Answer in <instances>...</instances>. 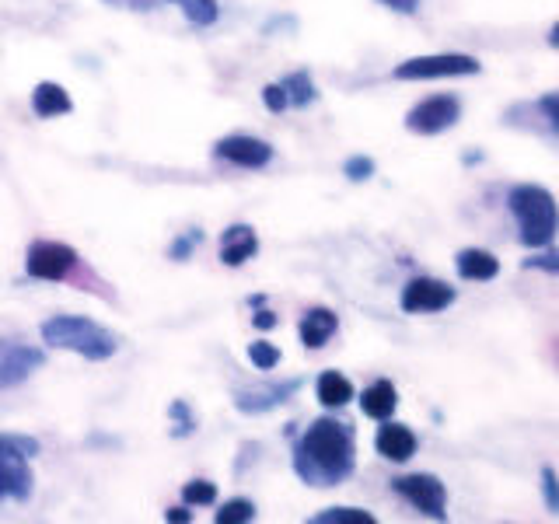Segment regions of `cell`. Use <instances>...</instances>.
<instances>
[{
    "label": "cell",
    "mask_w": 559,
    "mask_h": 524,
    "mask_svg": "<svg viewBox=\"0 0 559 524\" xmlns=\"http://www.w3.org/2000/svg\"><path fill=\"white\" fill-rule=\"evenodd\" d=\"M357 437L346 420L322 416L294 444V472L308 486H339L353 476Z\"/></svg>",
    "instance_id": "1"
},
{
    "label": "cell",
    "mask_w": 559,
    "mask_h": 524,
    "mask_svg": "<svg viewBox=\"0 0 559 524\" xmlns=\"http://www.w3.org/2000/svg\"><path fill=\"white\" fill-rule=\"evenodd\" d=\"M42 339L56 350L81 353L88 360H109L116 353V336L109 329H102L98 322L81 315H56L49 322H42Z\"/></svg>",
    "instance_id": "2"
},
{
    "label": "cell",
    "mask_w": 559,
    "mask_h": 524,
    "mask_svg": "<svg viewBox=\"0 0 559 524\" xmlns=\"http://www.w3.org/2000/svg\"><path fill=\"white\" fill-rule=\"evenodd\" d=\"M507 207L518 217L521 242L528 249H549L556 238V200L542 186H514Z\"/></svg>",
    "instance_id": "3"
},
{
    "label": "cell",
    "mask_w": 559,
    "mask_h": 524,
    "mask_svg": "<svg viewBox=\"0 0 559 524\" xmlns=\"http://www.w3.org/2000/svg\"><path fill=\"white\" fill-rule=\"evenodd\" d=\"M39 451L32 437L0 434V504H21L32 493V469L28 458Z\"/></svg>",
    "instance_id": "4"
},
{
    "label": "cell",
    "mask_w": 559,
    "mask_h": 524,
    "mask_svg": "<svg viewBox=\"0 0 559 524\" xmlns=\"http://www.w3.org/2000/svg\"><path fill=\"white\" fill-rule=\"evenodd\" d=\"M392 490L399 493L409 507H416L420 514H427V518H434V521L448 518V511H444V507H448V490H444L441 479L430 476V472H416V476L392 479Z\"/></svg>",
    "instance_id": "5"
},
{
    "label": "cell",
    "mask_w": 559,
    "mask_h": 524,
    "mask_svg": "<svg viewBox=\"0 0 559 524\" xmlns=\"http://www.w3.org/2000/svg\"><path fill=\"white\" fill-rule=\"evenodd\" d=\"M479 74V60L465 53H441V56H416L395 67V81H430V77H469Z\"/></svg>",
    "instance_id": "6"
},
{
    "label": "cell",
    "mask_w": 559,
    "mask_h": 524,
    "mask_svg": "<svg viewBox=\"0 0 559 524\" xmlns=\"http://www.w3.org/2000/svg\"><path fill=\"white\" fill-rule=\"evenodd\" d=\"M458 116H462V102H458L455 95H434V98H427V102L409 109L406 130L420 133V137H434V133L455 126Z\"/></svg>",
    "instance_id": "7"
},
{
    "label": "cell",
    "mask_w": 559,
    "mask_h": 524,
    "mask_svg": "<svg viewBox=\"0 0 559 524\" xmlns=\"http://www.w3.org/2000/svg\"><path fill=\"white\" fill-rule=\"evenodd\" d=\"M77 266V252L63 242H35L25 256V269L35 280H67Z\"/></svg>",
    "instance_id": "8"
},
{
    "label": "cell",
    "mask_w": 559,
    "mask_h": 524,
    "mask_svg": "<svg viewBox=\"0 0 559 524\" xmlns=\"http://www.w3.org/2000/svg\"><path fill=\"white\" fill-rule=\"evenodd\" d=\"M455 301V287L434 280V276H416L402 287V311L409 315H427V311H444Z\"/></svg>",
    "instance_id": "9"
},
{
    "label": "cell",
    "mask_w": 559,
    "mask_h": 524,
    "mask_svg": "<svg viewBox=\"0 0 559 524\" xmlns=\"http://www.w3.org/2000/svg\"><path fill=\"white\" fill-rule=\"evenodd\" d=\"M214 154L238 168H263L273 161V147L259 137H224L217 140Z\"/></svg>",
    "instance_id": "10"
},
{
    "label": "cell",
    "mask_w": 559,
    "mask_h": 524,
    "mask_svg": "<svg viewBox=\"0 0 559 524\" xmlns=\"http://www.w3.org/2000/svg\"><path fill=\"white\" fill-rule=\"evenodd\" d=\"M374 448H378L381 458L388 462H409L416 455V434L406 427V423H385L374 437Z\"/></svg>",
    "instance_id": "11"
},
{
    "label": "cell",
    "mask_w": 559,
    "mask_h": 524,
    "mask_svg": "<svg viewBox=\"0 0 559 524\" xmlns=\"http://www.w3.org/2000/svg\"><path fill=\"white\" fill-rule=\"evenodd\" d=\"M259 252V235L249 224H235L221 235V262L224 266H245Z\"/></svg>",
    "instance_id": "12"
},
{
    "label": "cell",
    "mask_w": 559,
    "mask_h": 524,
    "mask_svg": "<svg viewBox=\"0 0 559 524\" xmlns=\"http://www.w3.org/2000/svg\"><path fill=\"white\" fill-rule=\"evenodd\" d=\"M42 364L39 350H28V346H4L0 350V388L18 385L21 378L32 374V367Z\"/></svg>",
    "instance_id": "13"
},
{
    "label": "cell",
    "mask_w": 559,
    "mask_h": 524,
    "mask_svg": "<svg viewBox=\"0 0 559 524\" xmlns=\"http://www.w3.org/2000/svg\"><path fill=\"white\" fill-rule=\"evenodd\" d=\"M301 388V381H283V385H270V388H256V392H238L235 395V406L242 413H266V409L280 406L287 402L290 395Z\"/></svg>",
    "instance_id": "14"
},
{
    "label": "cell",
    "mask_w": 559,
    "mask_h": 524,
    "mask_svg": "<svg viewBox=\"0 0 559 524\" xmlns=\"http://www.w3.org/2000/svg\"><path fill=\"white\" fill-rule=\"evenodd\" d=\"M336 325H339L336 311H329V308L304 311V318H301V343L308 346V350H318V346L329 343V336L336 332Z\"/></svg>",
    "instance_id": "15"
},
{
    "label": "cell",
    "mask_w": 559,
    "mask_h": 524,
    "mask_svg": "<svg viewBox=\"0 0 559 524\" xmlns=\"http://www.w3.org/2000/svg\"><path fill=\"white\" fill-rule=\"evenodd\" d=\"M70 109H74V102H70L67 88H60V84L42 81L39 88L32 91V112H35V116H39V119L67 116Z\"/></svg>",
    "instance_id": "16"
},
{
    "label": "cell",
    "mask_w": 559,
    "mask_h": 524,
    "mask_svg": "<svg viewBox=\"0 0 559 524\" xmlns=\"http://www.w3.org/2000/svg\"><path fill=\"white\" fill-rule=\"evenodd\" d=\"M395 406H399V395H395L392 381H374V385L364 388V395H360V409H364V416H371V420H388V416L395 413Z\"/></svg>",
    "instance_id": "17"
},
{
    "label": "cell",
    "mask_w": 559,
    "mask_h": 524,
    "mask_svg": "<svg viewBox=\"0 0 559 524\" xmlns=\"http://www.w3.org/2000/svg\"><path fill=\"white\" fill-rule=\"evenodd\" d=\"M455 266H458V276H462V280H493V276L500 273V262L483 249L458 252Z\"/></svg>",
    "instance_id": "18"
},
{
    "label": "cell",
    "mask_w": 559,
    "mask_h": 524,
    "mask_svg": "<svg viewBox=\"0 0 559 524\" xmlns=\"http://www.w3.org/2000/svg\"><path fill=\"white\" fill-rule=\"evenodd\" d=\"M318 399H322V406H329V409L346 406V402L353 399V385H350V378H343V374H339V371H325V374H318Z\"/></svg>",
    "instance_id": "19"
},
{
    "label": "cell",
    "mask_w": 559,
    "mask_h": 524,
    "mask_svg": "<svg viewBox=\"0 0 559 524\" xmlns=\"http://www.w3.org/2000/svg\"><path fill=\"white\" fill-rule=\"evenodd\" d=\"M280 84H283V95H287V105H294V109H304V105H311L318 98L308 70H294V74H287Z\"/></svg>",
    "instance_id": "20"
},
{
    "label": "cell",
    "mask_w": 559,
    "mask_h": 524,
    "mask_svg": "<svg viewBox=\"0 0 559 524\" xmlns=\"http://www.w3.org/2000/svg\"><path fill=\"white\" fill-rule=\"evenodd\" d=\"M172 4L182 7V14L189 18V25L196 28H207L217 21V14H221V7H217V0H172Z\"/></svg>",
    "instance_id": "21"
},
{
    "label": "cell",
    "mask_w": 559,
    "mask_h": 524,
    "mask_svg": "<svg viewBox=\"0 0 559 524\" xmlns=\"http://www.w3.org/2000/svg\"><path fill=\"white\" fill-rule=\"evenodd\" d=\"M311 524H374V514L357 511V507H329V511L315 514Z\"/></svg>",
    "instance_id": "22"
},
{
    "label": "cell",
    "mask_w": 559,
    "mask_h": 524,
    "mask_svg": "<svg viewBox=\"0 0 559 524\" xmlns=\"http://www.w3.org/2000/svg\"><path fill=\"white\" fill-rule=\"evenodd\" d=\"M217 524H245V521H256V507L252 500H228L221 511L214 514Z\"/></svg>",
    "instance_id": "23"
},
{
    "label": "cell",
    "mask_w": 559,
    "mask_h": 524,
    "mask_svg": "<svg viewBox=\"0 0 559 524\" xmlns=\"http://www.w3.org/2000/svg\"><path fill=\"white\" fill-rule=\"evenodd\" d=\"M182 500H186V504H196V507H207L217 500V486L207 483V479H196V483L182 486Z\"/></svg>",
    "instance_id": "24"
},
{
    "label": "cell",
    "mask_w": 559,
    "mask_h": 524,
    "mask_svg": "<svg viewBox=\"0 0 559 524\" xmlns=\"http://www.w3.org/2000/svg\"><path fill=\"white\" fill-rule=\"evenodd\" d=\"M249 360L259 367V371H273L280 364V350L273 343H252L249 346Z\"/></svg>",
    "instance_id": "25"
},
{
    "label": "cell",
    "mask_w": 559,
    "mask_h": 524,
    "mask_svg": "<svg viewBox=\"0 0 559 524\" xmlns=\"http://www.w3.org/2000/svg\"><path fill=\"white\" fill-rule=\"evenodd\" d=\"M200 242H203V231H200V228L186 231V235L175 238V242H172V249H168V256H172L175 262H186V259H189V252H193Z\"/></svg>",
    "instance_id": "26"
},
{
    "label": "cell",
    "mask_w": 559,
    "mask_h": 524,
    "mask_svg": "<svg viewBox=\"0 0 559 524\" xmlns=\"http://www.w3.org/2000/svg\"><path fill=\"white\" fill-rule=\"evenodd\" d=\"M343 175L350 182H367L374 175V161L371 158H364V154H357V158H350L343 165Z\"/></svg>",
    "instance_id": "27"
},
{
    "label": "cell",
    "mask_w": 559,
    "mask_h": 524,
    "mask_svg": "<svg viewBox=\"0 0 559 524\" xmlns=\"http://www.w3.org/2000/svg\"><path fill=\"white\" fill-rule=\"evenodd\" d=\"M168 416H172V420H175V437L193 434L196 420H193V416H189V406H186V402H172V409H168Z\"/></svg>",
    "instance_id": "28"
},
{
    "label": "cell",
    "mask_w": 559,
    "mask_h": 524,
    "mask_svg": "<svg viewBox=\"0 0 559 524\" xmlns=\"http://www.w3.org/2000/svg\"><path fill=\"white\" fill-rule=\"evenodd\" d=\"M263 102H266V109H270V112L290 109V105H287V95H283V84H266V88H263Z\"/></svg>",
    "instance_id": "29"
},
{
    "label": "cell",
    "mask_w": 559,
    "mask_h": 524,
    "mask_svg": "<svg viewBox=\"0 0 559 524\" xmlns=\"http://www.w3.org/2000/svg\"><path fill=\"white\" fill-rule=\"evenodd\" d=\"M542 490H546V504L549 511H559V493H556V472L553 469H542Z\"/></svg>",
    "instance_id": "30"
},
{
    "label": "cell",
    "mask_w": 559,
    "mask_h": 524,
    "mask_svg": "<svg viewBox=\"0 0 559 524\" xmlns=\"http://www.w3.org/2000/svg\"><path fill=\"white\" fill-rule=\"evenodd\" d=\"M525 266H528V269H532V266H542L546 273H559V259L553 256V252H546V256H539V259H528Z\"/></svg>",
    "instance_id": "31"
},
{
    "label": "cell",
    "mask_w": 559,
    "mask_h": 524,
    "mask_svg": "<svg viewBox=\"0 0 559 524\" xmlns=\"http://www.w3.org/2000/svg\"><path fill=\"white\" fill-rule=\"evenodd\" d=\"M378 4L392 7V11H399V14H413V11H416V4H420V0H378Z\"/></svg>",
    "instance_id": "32"
},
{
    "label": "cell",
    "mask_w": 559,
    "mask_h": 524,
    "mask_svg": "<svg viewBox=\"0 0 559 524\" xmlns=\"http://www.w3.org/2000/svg\"><path fill=\"white\" fill-rule=\"evenodd\" d=\"M252 322H256V329H273V325H277V315H273V311H256Z\"/></svg>",
    "instance_id": "33"
},
{
    "label": "cell",
    "mask_w": 559,
    "mask_h": 524,
    "mask_svg": "<svg viewBox=\"0 0 559 524\" xmlns=\"http://www.w3.org/2000/svg\"><path fill=\"white\" fill-rule=\"evenodd\" d=\"M165 521H193V514L186 507H172V511H165Z\"/></svg>",
    "instance_id": "34"
},
{
    "label": "cell",
    "mask_w": 559,
    "mask_h": 524,
    "mask_svg": "<svg viewBox=\"0 0 559 524\" xmlns=\"http://www.w3.org/2000/svg\"><path fill=\"white\" fill-rule=\"evenodd\" d=\"M112 4H130V7H151V4H158V0H112Z\"/></svg>",
    "instance_id": "35"
}]
</instances>
